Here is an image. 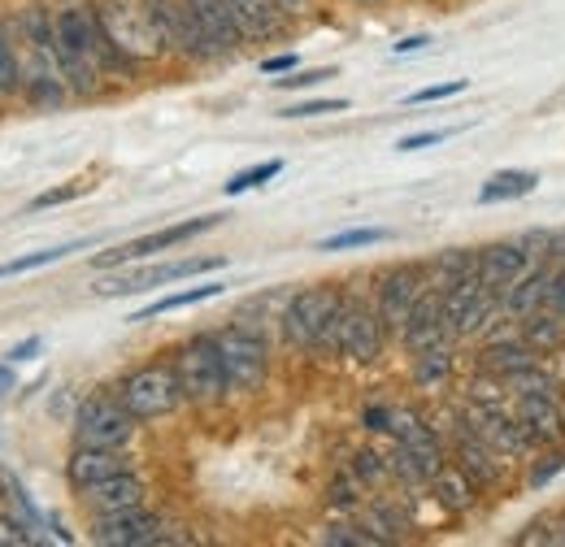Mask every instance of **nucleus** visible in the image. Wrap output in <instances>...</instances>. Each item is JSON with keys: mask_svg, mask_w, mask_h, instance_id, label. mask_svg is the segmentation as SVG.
I'll return each mask as SVG.
<instances>
[{"mask_svg": "<svg viewBox=\"0 0 565 547\" xmlns=\"http://www.w3.org/2000/svg\"><path fill=\"white\" fill-rule=\"evenodd\" d=\"M392 230L383 226H356V230H340V235H327L318 239V253H349V248H374V244H387Z\"/></svg>", "mask_w": 565, "mask_h": 547, "instance_id": "obj_33", "label": "nucleus"}, {"mask_svg": "<svg viewBox=\"0 0 565 547\" xmlns=\"http://www.w3.org/2000/svg\"><path fill=\"white\" fill-rule=\"evenodd\" d=\"M136 435V417L118 396H92L74 417V443L78 448H127Z\"/></svg>", "mask_w": 565, "mask_h": 547, "instance_id": "obj_6", "label": "nucleus"}, {"mask_svg": "<svg viewBox=\"0 0 565 547\" xmlns=\"http://www.w3.org/2000/svg\"><path fill=\"white\" fill-rule=\"evenodd\" d=\"M174 369H179V383H183V396L192 405H213L222 400L231 387H226V365H222V347L217 335H196L179 347L174 356Z\"/></svg>", "mask_w": 565, "mask_h": 547, "instance_id": "obj_3", "label": "nucleus"}, {"mask_svg": "<svg viewBox=\"0 0 565 547\" xmlns=\"http://www.w3.org/2000/svg\"><path fill=\"white\" fill-rule=\"evenodd\" d=\"M361 4H379V0H361Z\"/></svg>", "mask_w": 565, "mask_h": 547, "instance_id": "obj_56", "label": "nucleus"}, {"mask_svg": "<svg viewBox=\"0 0 565 547\" xmlns=\"http://www.w3.org/2000/svg\"><path fill=\"white\" fill-rule=\"evenodd\" d=\"M40 347H44V340H40V335H31V340H22V343H18V347H9V352H4V361H9V365H22V361H35V352H40Z\"/></svg>", "mask_w": 565, "mask_h": 547, "instance_id": "obj_51", "label": "nucleus"}, {"mask_svg": "<svg viewBox=\"0 0 565 547\" xmlns=\"http://www.w3.org/2000/svg\"><path fill=\"white\" fill-rule=\"evenodd\" d=\"M353 474H356V482H383L387 479V457L361 448V452L353 457Z\"/></svg>", "mask_w": 565, "mask_h": 547, "instance_id": "obj_42", "label": "nucleus"}, {"mask_svg": "<svg viewBox=\"0 0 565 547\" xmlns=\"http://www.w3.org/2000/svg\"><path fill=\"white\" fill-rule=\"evenodd\" d=\"M217 347H222V365H226V387L231 392H257L266 383L270 352H266L262 331H248L244 322H235V326H226L217 335Z\"/></svg>", "mask_w": 565, "mask_h": 547, "instance_id": "obj_7", "label": "nucleus"}, {"mask_svg": "<svg viewBox=\"0 0 565 547\" xmlns=\"http://www.w3.org/2000/svg\"><path fill=\"white\" fill-rule=\"evenodd\" d=\"M448 374H452V352H448V343H435V347H423V352H418V361H414L418 387H439V383H448Z\"/></svg>", "mask_w": 565, "mask_h": 547, "instance_id": "obj_32", "label": "nucleus"}, {"mask_svg": "<svg viewBox=\"0 0 565 547\" xmlns=\"http://www.w3.org/2000/svg\"><path fill=\"white\" fill-rule=\"evenodd\" d=\"M83 192H87V183H83V179H74V183H66V187H57V192H44V196H35V201H31V213H35V208H53V205H66V201H74V196H83Z\"/></svg>", "mask_w": 565, "mask_h": 547, "instance_id": "obj_47", "label": "nucleus"}, {"mask_svg": "<svg viewBox=\"0 0 565 547\" xmlns=\"http://www.w3.org/2000/svg\"><path fill=\"white\" fill-rule=\"evenodd\" d=\"M92 539L105 547H152V544H174V535H166L161 517L148 513L143 504L122 508V513H100Z\"/></svg>", "mask_w": 565, "mask_h": 547, "instance_id": "obj_11", "label": "nucleus"}, {"mask_svg": "<svg viewBox=\"0 0 565 547\" xmlns=\"http://www.w3.org/2000/svg\"><path fill=\"white\" fill-rule=\"evenodd\" d=\"M213 296H222V282H201V287H188V291H174V296H161V300L143 304L140 313H131V322H152V318H161V313L205 304V300H213Z\"/></svg>", "mask_w": 565, "mask_h": 547, "instance_id": "obj_30", "label": "nucleus"}, {"mask_svg": "<svg viewBox=\"0 0 565 547\" xmlns=\"http://www.w3.org/2000/svg\"><path fill=\"white\" fill-rule=\"evenodd\" d=\"M392 435H396L401 448H409V452L418 457V465L426 470V479H435V474L444 470V443H439V435L426 426L423 412L392 409Z\"/></svg>", "mask_w": 565, "mask_h": 547, "instance_id": "obj_15", "label": "nucleus"}, {"mask_svg": "<svg viewBox=\"0 0 565 547\" xmlns=\"http://www.w3.org/2000/svg\"><path fill=\"white\" fill-rule=\"evenodd\" d=\"M287 13H300V9H309V0H279Z\"/></svg>", "mask_w": 565, "mask_h": 547, "instance_id": "obj_55", "label": "nucleus"}, {"mask_svg": "<svg viewBox=\"0 0 565 547\" xmlns=\"http://www.w3.org/2000/svg\"><path fill=\"white\" fill-rule=\"evenodd\" d=\"M488 448H495L500 457H522L531 448L526 426L518 421V412H509L500 400H470V409L461 417Z\"/></svg>", "mask_w": 565, "mask_h": 547, "instance_id": "obj_10", "label": "nucleus"}, {"mask_svg": "<svg viewBox=\"0 0 565 547\" xmlns=\"http://www.w3.org/2000/svg\"><path fill=\"white\" fill-rule=\"evenodd\" d=\"M526 270H531V253L522 244H488V248H479V278L492 287L495 296Z\"/></svg>", "mask_w": 565, "mask_h": 547, "instance_id": "obj_19", "label": "nucleus"}, {"mask_svg": "<svg viewBox=\"0 0 565 547\" xmlns=\"http://www.w3.org/2000/svg\"><path fill=\"white\" fill-rule=\"evenodd\" d=\"M127 470H131V461L118 448H74L71 465H66V479H71V486L87 491V486H96V482L105 479H118Z\"/></svg>", "mask_w": 565, "mask_h": 547, "instance_id": "obj_17", "label": "nucleus"}, {"mask_svg": "<svg viewBox=\"0 0 565 547\" xmlns=\"http://www.w3.org/2000/svg\"><path fill=\"white\" fill-rule=\"evenodd\" d=\"M548 278H553L548 266H531L522 278H513V282L500 291V313H509V318H518V322H522L526 313H535V309L544 304V287H548Z\"/></svg>", "mask_w": 565, "mask_h": 547, "instance_id": "obj_23", "label": "nucleus"}, {"mask_svg": "<svg viewBox=\"0 0 565 547\" xmlns=\"http://www.w3.org/2000/svg\"><path fill=\"white\" fill-rule=\"evenodd\" d=\"M504 387H513L518 396H553V374H548V369H540V365H531V369L513 374Z\"/></svg>", "mask_w": 565, "mask_h": 547, "instance_id": "obj_39", "label": "nucleus"}, {"mask_svg": "<svg viewBox=\"0 0 565 547\" xmlns=\"http://www.w3.org/2000/svg\"><path fill=\"white\" fill-rule=\"evenodd\" d=\"M340 309H344V296L335 287H305L282 309V335L296 343V347H313L318 352V343L331 331V322H335Z\"/></svg>", "mask_w": 565, "mask_h": 547, "instance_id": "obj_4", "label": "nucleus"}, {"mask_svg": "<svg viewBox=\"0 0 565 547\" xmlns=\"http://www.w3.org/2000/svg\"><path fill=\"white\" fill-rule=\"evenodd\" d=\"M365 530H370L379 544H396V539H401V530H405V522H401V513H396V508L374 504V508H365Z\"/></svg>", "mask_w": 565, "mask_h": 547, "instance_id": "obj_36", "label": "nucleus"}, {"mask_svg": "<svg viewBox=\"0 0 565 547\" xmlns=\"http://www.w3.org/2000/svg\"><path fill=\"white\" fill-rule=\"evenodd\" d=\"M448 136H452V131H423V136H405L396 148H401V152H418V148H435V143H444Z\"/></svg>", "mask_w": 565, "mask_h": 547, "instance_id": "obj_50", "label": "nucleus"}, {"mask_svg": "<svg viewBox=\"0 0 565 547\" xmlns=\"http://www.w3.org/2000/svg\"><path fill=\"white\" fill-rule=\"evenodd\" d=\"M383 335H387V326H383L379 309H365V304H349L344 300V309L335 318V352H344V356H353L361 365H370L383 352Z\"/></svg>", "mask_w": 565, "mask_h": 547, "instance_id": "obj_12", "label": "nucleus"}, {"mask_svg": "<svg viewBox=\"0 0 565 547\" xmlns=\"http://www.w3.org/2000/svg\"><path fill=\"white\" fill-rule=\"evenodd\" d=\"M118 400L131 409L136 421H152V417L174 412L188 396H183V383H179L174 361H148V365L131 369L118 383Z\"/></svg>", "mask_w": 565, "mask_h": 547, "instance_id": "obj_2", "label": "nucleus"}, {"mask_svg": "<svg viewBox=\"0 0 565 547\" xmlns=\"http://www.w3.org/2000/svg\"><path fill=\"white\" fill-rule=\"evenodd\" d=\"M448 322H444V291L439 287H426L423 296H418V304H414V313H409V322H405V331H401V340L409 343L414 352H423V347H435V343H448Z\"/></svg>", "mask_w": 565, "mask_h": 547, "instance_id": "obj_16", "label": "nucleus"}, {"mask_svg": "<svg viewBox=\"0 0 565 547\" xmlns=\"http://www.w3.org/2000/svg\"><path fill=\"white\" fill-rule=\"evenodd\" d=\"M0 392H13V369L9 365H0Z\"/></svg>", "mask_w": 565, "mask_h": 547, "instance_id": "obj_54", "label": "nucleus"}, {"mask_svg": "<svg viewBox=\"0 0 565 547\" xmlns=\"http://www.w3.org/2000/svg\"><path fill=\"white\" fill-rule=\"evenodd\" d=\"M170 49H179V53H183V57H192V62H210V57H217V49H213V40H210V31H205V22H201V13H196L188 0H179Z\"/></svg>", "mask_w": 565, "mask_h": 547, "instance_id": "obj_24", "label": "nucleus"}, {"mask_svg": "<svg viewBox=\"0 0 565 547\" xmlns=\"http://www.w3.org/2000/svg\"><path fill=\"white\" fill-rule=\"evenodd\" d=\"M53 40H57L62 74L71 78L74 92H92L96 78H100V66L122 62V57L114 53V44L105 40L96 9H62V13L53 18Z\"/></svg>", "mask_w": 565, "mask_h": 547, "instance_id": "obj_1", "label": "nucleus"}, {"mask_svg": "<svg viewBox=\"0 0 565 547\" xmlns=\"http://www.w3.org/2000/svg\"><path fill=\"white\" fill-rule=\"evenodd\" d=\"M226 261L222 257H188V261H174V266H148L140 274H118V278H105L96 291L100 296H131V291H152V287H166V282H179V278H196V274L222 270Z\"/></svg>", "mask_w": 565, "mask_h": 547, "instance_id": "obj_14", "label": "nucleus"}, {"mask_svg": "<svg viewBox=\"0 0 565 547\" xmlns=\"http://www.w3.org/2000/svg\"><path fill=\"white\" fill-rule=\"evenodd\" d=\"M430 495H435V504L448 508V513H470L475 500H479V482L470 479L461 465H444V470L430 479Z\"/></svg>", "mask_w": 565, "mask_h": 547, "instance_id": "obj_25", "label": "nucleus"}, {"mask_svg": "<svg viewBox=\"0 0 565 547\" xmlns=\"http://www.w3.org/2000/svg\"><path fill=\"white\" fill-rule=\"evenodd\" d=\"M282 174V161L275 157V161H262V165H253V170H239L222 192L226 196H244V192H253V187H262V183H270V179H279Z\"/></svg>", "mask_w": 565, "mask_h": 547, "instance_id": "obj_37", "label": "nucleus"}, {"mask_svg": "<svg viewBox=\"0 0 565 547\" xmlns=\"http://www.w3.org/2000/svg\"><path fill=\"white\" fill-rule=\"evenodd\" d=\"M387 474H392L396 482H405V486H423V482H430L426 479V470L418 465V457H414L409 448H401V443H396V452L387 457Z\"/></svg>", "mask_w": 565, "mask_h": 547, "instance_id": "obj_38", "label": "nucleus"}, {"mask_svg": "<svg viewBox=\"0 0 565 547\" xmlns=\"http://www.w3.org/2000/svg\"><path fill=\"white\" fill-rule=\"evenodd\" d=\"M349 100L335 96V100H300V105H287L279 118H322V114H344Z\"/></svg>", "mask_w": 565, "mask_h": 547, "instance_id": "obj_41", "label": "nucleus"}, {"mask_svg": "<svg viewBox=\"0 0 565 547\" xmlns=\"http://www.w3.org/2000/svg\"><path fill=\"white\" fill-rule=\"evenodd\" d=\"M22 544H31L26 522H18V517H0V547H22Z\"/></svg>", "mask_w": 565, "mask_h": 547, "instance_id": "obj_48", "label": "nucleus"}, {"mask_svg": "<svg viewBox=\"0 0 565 547\" xmlns=\"http://www.w3.org/2000/svg\"><path fill=\"white\" fill-rule=\"evenodd\" d=\"M470 83L466 78H448V83H435V87H423L409 96V105H430V100H448V96H461Z\"/></svg>", "mask_w": 565, "mask_h": 547, "instance_id": "obj_45", "label": "nucleus"}, {"mask_svg": "<svg viewBox=\"0 0 565 547\" xmlns=\"http://www.w3.org/2000/svg\"><path fill=\"white\" fill-rule=\"evenodd\" d=\"M540 187V174L531 170H500L479 187V205H500V201H522Z\"/></svg>", "mask_w": 565, "mask_h": 547, "instance_id": "obj_29", "label": "nucleus"}, {"mask_svg": "<svg viewBox=\"0 0 565 547\" xmlns=\"http://www.w3.org/2000/svg\"><path fill=\"white\" fill-rule=\"evenodd\" d=\"M217 222H222L217 213H205V217H192V222H179V226L152 230V235H140V239H131V244H118V248H109V253H96V257H92V266H96V270H109V266H127V261L157 257V253H166V248H179V244H188V239H196V235L213 230Z\"/></svg>", "mask_w": 565, "mask_h": 547, "instance_id": "obj_9", "label": "nucleus"}, {"mask_svg": "<svg viewBox=\"0 0 565 547\" xmlns=\"http://www.w3.org/2000/svg\"><path fill=\"white\" fill-rule=\"evenodd\" d=\"M518 421L526 426L531 443H562L565 439V426H562V405L553 396H518Z\"/></svg>", "mask_w": 565, "mask_h": 547, "instance_id": "obj_20", "label": "nucleus"}, {"mask_svg": "<svg viewBox=\"0 0 565 547\" xmlns=\"http://www.w3.org/2000/svg\"><path fill=\"white\" fill-rule=\"evenodd\" d=\"M322 539H327V544H335V547H374L379 544L370 530H353V526H331Z\"/></svg>", "mask_w": 565, "mask_h": 547, "instance_id": "obj_46", "label": "nucleus"}, {"mask_svg": "<svg viewBox=\"0 0 565 547\" xmlns=\"http://www.w3.org/2000/svg\"><path fill=\"white\" fill-rule=\"evenodd\" d=\"M492 318H500V296L479 274H470V278H461V282H452L444 291V322H448V331L457 340L479 335Z\"/></svg>", "mask_w": 565, "mask_h": 547, "instance_id": "obj_8", "label": "nucleus"}, {"mask_svg": "<svg viewBox=\"0 0 565 547\" xmlns=\"http://www.w3.org/2000/svg\"><path fill=\"white\" fill-rule=\"evenodd\" d=\"M518 547H535V544H548V547H565V513H553V517H540L526 526V535L513 539Z\"/></svg>", "mask_w": 565, "mask_h": 547, "instance_id": "obj_35", "label": "nucleus"}, {"mask_svg": "<svg viewBox=\"0 0 565 547\" xmlns=\"http://www.w3.org/2000/svg\"><path fill=\"white\" fill-rule=\"evenodd\" d=\"M96 18H100V31H105V40L114 44V53L118 57H157L161 49H166V40H161V31L152 26V18L143 13V4H122V0H114V4H100L96 9Z\"/></svg>", "mask_w": 565, "mask_h": 547, "instance_id": "obj_5", "label": "nucleus"}, {"mask_svg": "<svg viewBox=\"0 0 565 547\" xmlns=\"http://www.w3.org/2000/svg\"><path fill=\"white\" fill-rule=\"evenodd\" d=\"M327 78H335V69H291L287 78H275V87L279 92H300V87H318V83H327Z\"/></svg>", "mask_w": 565, "mask_h": 547, "instance_id": "obj_43", "label": "nucleus"}, {"mask_svg": "<svg viewBox=\"0 0 565 547\" xmlns=\"http://www.w3.org/2000/svg\"><path fill=\"white\" fill-rule=\"evenodd\" d=\"M470 274H479V253L452 248V253H439V261H435V282H430V287L448 291L452 282H461V278H470Z\"/></svg>", "mask_w": 565, "mask_h": 547, "instance_id": "obj_31", "label": "nucleus"}, {"mask_svg": "<svg viewBox=\"0 0 565 547\" xmlns=\"http://www.w3.org/2000/svg\"><path fill=\"white\" fill-rule=\"evenodd\" d=\"M361 421H365V430H374V435H392V409H387V405H370V409L361 412Z\"/></svg>", "mask_w": 565, "mask_h": 547, "instance_id": "obj_49", "label": "nucleus"}, {"mask_svg": "<svg viewBox=\"0 0 565 547\" xmlns=\"http://www.w3.org/2000/svg\"><path fill=\"white\" fill-rule=\"evenodd\" d=\"M426 44H430V35H409V40L396 44V57H405V53H423Z\"/></svg>", "mask_w": 565, "mask_h": 547, "instance_id": "obj_53", "label": "nucleus"}, {"mask_svg": "<svg viewBox=\"0 0 565 547\" xmlns=\"http://www.w3.org/2000/svg\"><path fill=\"white\" fill-rule=\"evenodd\" d=\"M479 365H483V374H492V378H500V383H509L513 374L540 365V352L522 340V335H500V340H492L488 347H483Z\"/></svg>", "mask_w": 565, "mask_h": 547, "instance_id": "obj_18", "label": "nucleus"}, {"mask_svg": "<svg viewBox=\"0 0 565 547\" xmlns=\"http://www.w3.org/2000/svg\"><path fill=\"white\" fill-rule=\"evenodd\" d=\"M87 504L96 513H122V508H136L143 504V482L136 479V470L118 474V479H105L96 486H87Z\"/></svg>", "mask_w": 565, "mask_h": 547, "instance_id": "obj_26", "label": "nucleus"}, {"mask_svg": "<svg viewBox=\"0 0 565 547\" xmlns=\"http://www.w3.org/2000/svg\"><path fill=\"white\" fill-rule=\"evenodd\" d=\"M457 465L479 482V491H483V486H495V482H500V465H504V461H500L495 448H488V443L461 421V435H457Z\"/></svg>", "mask_w": 565, "mask_h": 547, "instance_id": "obj_22", "label": "nucleus"}, {"mask_svg": "<svg viewBox=\"0 0 565 547\" xmlns=\"http://www.w3.org/2000/svg\"><path fill=\"white\" fill-rule=\"evenodd\" d=\"M522 340L531 343L540 356H557L565 347V318L557 309H535L522 318Z\"/></svg>", "mask_w": 565, "mask_h": 547, "instance_id": "obj_28", "label": "nucleus"}, {"mask_svg": "<svg viewBox=\"0 0 565 547\" xmlns=\"http://www.w3.org/2000/svg\"><path fill=\"white\" fill-rule=\"evenodd\" d=\"M83 244H57V248H44V253H26V257H13L0 266V278H18V274H31V270H44V266H57L66 261L71 253H78Z\"/></svg>", "mask_w": 565, "mask_h": 547, "instance_id": "obj_34", "label": "nucleus"}, {"mask_svg": "<svg viewBox=\"0 0 565 547\" xmlns=\"http://www.w3.org/2000/svg\"><path fill=\"white\" fill-rule=\"evenodd\" d=\"M196 13H201V22H205V31H210L213 49H217V57L222 53H235L248 35H244V26H239V13H235V4L231 0H188Z\"/></svg>", "mask_w": 565, "mask_h": 547, "instance_id": "obj_21", "label": "nucleus"}, {"mask_svg": "<svg viewBox=\"0 0 565 547\" xmlns=\"http://www.w3.org/2000/svg\"><path fill=\"white\" fill-rule=\"evenodd\" d=\"M296 66H300V57H296V53H282V57H270V62H262V74H291Z\"/></svg>", "mask_w": 565, "mask_h": 547, "instance_id": "obj_52", "label": "nucleus"}, {"mask_svg": "<svg viewBox=\"0 0 565 547\" xmlns=\"http://www.w3.org/2000/svg\"><path fill=\"white\" fill-rule=\"evenodd\" d=\"M22 87V74H18V57L9 49V40L0 35V96H13Z\"/></svg>", "mask_w": 565, "mask_h": 547, "instance_id": "obj_44", "label": "nucleus"}, {"mask_svg": "<svg viewBox=\"0 0 565 547\" xmlns=\"http://www.w3.org/2000/svg\"><path fill=\"white\" fill-rule=\"evenodd\" d=\"M426 287V274L418 266H401V270H392L383 278V287H379V318H383V326L392 331V335H401L405 331V322H409V313H414V304H418V296H423Z\"/></svg>", "mask_w": 565, "mask_h": 547, "instance_id": "obj_13", "label": "nucleus"}, {"mask_svg": "<svg viewBox=\"0 0 565 547\" xmlns=\"http://www.w3.org/2000/svg\"><path fill=\"white\" fill-rule=\"evenodd\" d=\"M235 13H239V26L248 40H275L287 26V9L279 0H231Z\"/></svg>", "mask_w": 565, "mask_h": 547, "instance_id": "obj_27", "label": "nucleus"}, {"mask_svg": "<svg viewBox=\"0 0 565 547\" xmlns=\"http://www.w3.org/2000/svg\"><path fill=\"white\" fill-rule=\"evenodd\" d=\"M562 426H565V409H562Z\"/></svg>", "mask_w": 565, "mask_h": 547, "instance_id": "obj_57", "label": "nucleus"}, {"mask_svg": "<svg viewBox=\"0 0 565 547\" xmlns=\"http://www.w3.org/2000/svg\"><path fill=\"white\" fill-rule=\"evenodd\" d=\"M565 470V448H557V452H544L535 465H531V474H526V486L531 491H540V486H548V482L557 479Z\"/></svg>", "mask_w": 565, "mask_h": 547, "instance_id": "obj_40", "label": "nucleus"}]
</instances>
